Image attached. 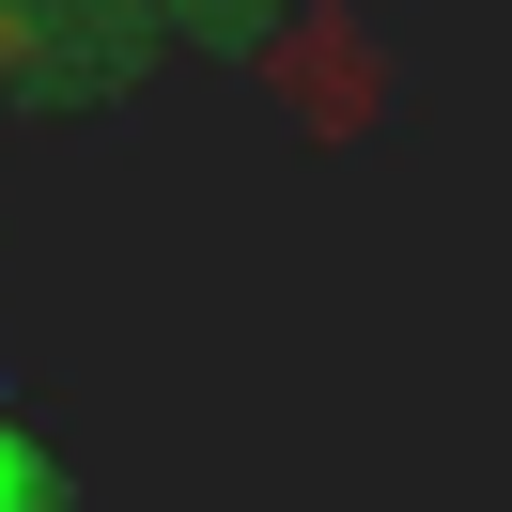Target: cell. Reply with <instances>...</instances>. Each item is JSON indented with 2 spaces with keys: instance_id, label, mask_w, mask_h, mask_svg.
I'll use <instances>...</instances> for the list:
<instances>
[{
  "instance_id": "6da1fadb",
  "label": "cell",
  "mask_w": 512,
  "mask_h": 512,
  "mask_svg": "<svg viewBox=\"0 0 512 512\" xmlns=\"http://www.w3.org/2000/svg\"><path fill=\"white\" fill-rule=\"evenodd\" d=\"M280 0H0V109L125 94L171 47H249Z\"/></svg>"
}]
</instances>
